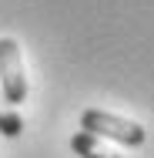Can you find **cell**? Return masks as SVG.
Listing matches in <instances>:
<instances>
[{"label":"cell","instance_id":"obj_1","mask_svg":"<svg viewBox=\"0 0 154 158\" xmlns=\"http://www.w3.org/2000/svg\"><path fill=\"white\" fill-rule=\"evenodd\" d=\"M81 131H91L94 138H111V141H121L127 148H137L144 145L148 131L137 121H127L121 114H111V111H101V108H87L81 114Z\"/></svg>","mask_w":154,"mask_h":158},{"label":"cell","instance_id":"obj_4","mask_svg":"<svg viewBox=\"0 0 154 158\" xmlns=\"http://www.w3.org/2000/svg\"><path fill=\"white\" fill-rule=\"evenodd\" d=\"M20 131H24V118H20V114L3 101V94H0V135H3V138H17Z\"/></svg>","mask_w":154,"mask_h":158},{"label":"cell","instance_id":"obj_2","mask_svg":"<svg viewBox=\"0 0 154 158\" xmlns=\"http://www.w3.org/2000/svg\"><path fill=\"white\" fill-rule=\"evenodd\" d=\"M0 94L7 104H20L27 98V71L14 37H0Z\"/></svg>","mask_w":154,"mask_h":158},{"label":"cell","instance_id":"obj_3","mask_svg":"<svg viewBox=\"0 0 154 158\" xmlns=\"http://www.w3.org/2000/svg\"><path fill=\"white\" fill-rule=\"evenodd\" d=\"M70 148L81 158H121V155H114V152H107V148H101V141L94 138L91 131H77L70 138Z\"/></svg>","mask_w":154,"mask_h":158}]
</instances>
